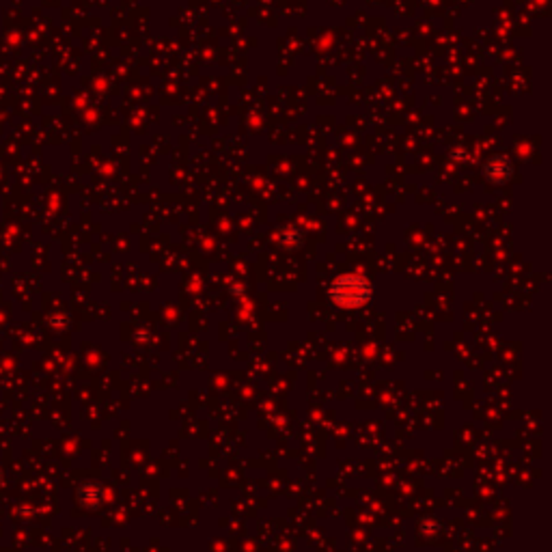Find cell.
I'll return each mask as SVG.
<instances>
[{
    "mask_svg": "<svg viewBox=\"0 0 552 552\" xmlns=\"http://www.w3.org/2000/svg\"><path fill=\"white\" fill-rule=\"evenodd\" d=\"M369 294L371 292H369L367 280L356 274L336 278L330 287V296L339 307H361L369 300Z\"/></svg>",
    "mask_w": 552,
    "mask_h": 552,
    "instance_id": "cell-1",
    "label": "cell"
}]
</instances>
